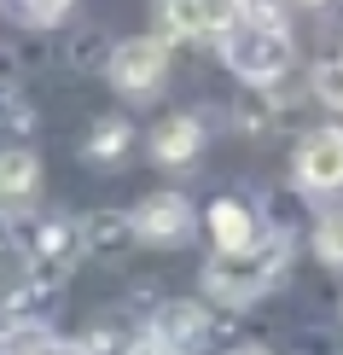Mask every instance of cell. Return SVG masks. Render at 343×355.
Returning a JSON list of instances; mask_svg holds the SVG:
<instances>
[{"instance_id":"obj_21","label":"cell","mask_w":343,"mask_h":355,"mask_svg":"<svg viewBox=\"0 0 343 355\" xmlns=\"http://www.w3.org/2000/svg\"><path fill=\"white\" fill-rule=\"evenodd\" d=\"M303 6H320V0H303Z\"/></svg>"},{"instance_id":"obj_20","label":"cell","mask_w":343,"mask_h":355,"mask_svg":"<svg viewBox=\"0 0 343 355\" xmlns=\"http://www.w3.org/2000/svg\"><path fill=\"white\" fill-rule=\"evenodd\" d=\"M227 355H274V349H267V344H233Z\"/></svg>"},{"instance_id":"obj_3","label":"cell","mask_w":343,"mask_h":355,"mask_svg":"<svg viewBox=\"0 0 343 355\" xmlns=\"http://www.w3.org/2000/svg\"><path fill=\"white\" fill-rule=\"evenodd\" d=\"M105 76L123 99H157L163 82H169V41H157V35L116 41L111 58H105Z\"/></svg>"},{"instance_id":"obj_15","label":"cell","mask_w":343,"mask_h":355,"mask_svg":"<svg viewBox=\"0 0 343 355\" xmlns=\"http://www.w3.org/2000/svg\"><path fill=\"white\" fill-rule=\"evenodd\" d=\"M134 146V128L123 123V116H105V123H94V135H87V146L82 152L94 157V164H116V157H123Z\"/></svg>"},{"instance_id":"obj_12","label":"cell","mask_w":343,"mask_h":355,"mask_svg":"<svg viewBox=\"0 0 343 355\" xmlns=\"http://www.w3.org/2000/svg\"><path fill=\"white\" fill-rule=\"evenodd\" d=\"M53 303H58V279H47V274H24L18 286L6 291L0 315H6V320H18V327H41V320L53 315Z\"/></svg>"},{"instance_id":"obj_17","label":"cell","mask_w":343,"mask_h":355,"mask_svg":"<svg viewBox=\"0 0 343 355\" xmlns=\"http://www.w3.org/2000/svg\"><path fill=\"white\" fill-rule=\"evenodd\" d=\"M256 94H262V87H250V94H245V99L233 105V123L245 128V135H262V128H267V116H274L267 105H256Z\"/></svg>"},{"instance_id":"obj_14","label":"cell","mask_w":343,"mask_h":355,"mask_svg":"<svg viewBox=\"0 0 343 355\" xmlns=\"http://www.w3.org/2000/svg\"><path fill=\"white\" fill-rule=\"evenodd\" d=\"M70 6H76V0H0V12H6L12 24H24V29H58L70 18Z\"/></svg>"},{"instance_id":"obj_9","label":"cell","mask_w":343,"mask_h":355,"mask_svg":"<svg viewBox=\"0 0 343 355\" xmlns=\"http://www.w3.org/2000/svg\"><path fill=\"white\" fill-rule=\"evenodd\" d=\"M204 227H210L216 239V257H238V250H250L262 239V221L250 210L245 198H216L210 210H204Z\"/></svg>"},{"instance_id":"obj_13","label":"cell","mask_w":343,"mask_h":355,"mask_svg":"<svg viewBox=\"0 0 343 355\" xmlns=\"http://www.w3.org/2000/svg\"><path fill=\"white\" fill-rule=\"evenodd\" d=\"M82 227H87V250H105V257H116V250H128V245H140L134 216H123V210H99V216H87Z\"/></svg>"},{"instance_id":"obj_8","label":"cell","mask_w":343,"mask_h":355,"mask_svg":"<svg viewBox=\"0 0 343 355\" xmlns=\"http://www.w3.org/2000/svg\"><path fill=\"white\" fill-rule=\"evenodd\" d=\"M297 187L303 192H343V128H315L297 146Z\"/></svg>"},{"instance_id":"obj_18","label":"cell","mask_w":343,"mask_h":355,"mask_svg":"<svg viewBox=\"0 0 343 355\" xmlns=\"http://www.w3.org/2000/svg\"><path fill=\"white\" fill-rule=\"evenodd\" d=\"M315 94L332 99V105H343V64H320L315 70Z\"/></svg>"},{"instance_id":"obj_7","label":"cell","mask_w":343,"mask_h":355,"mask_svg":"<svg viewBox=\"0 0 343 355\" xmlns=\"http://www.w3.org/2000/svg\"><path fill=\"white\" fill-rule=\"evenodd\" d=\"M152 338H157L169 355H198L204 344H210V309L192 303V297H169V303H157Z\"/></svg>"},{"instance_id":"obj_10","label":"cell","mask_w":343,"mask_h":355,"mask_svg":"<svg viewBox=\"0 0 343 355\" xmlns=\"http://www.w3.org/2000/svg\"><path fill=\"white\" fill-rule=\"evenodd\" d=\"M204 152V123L192 111H181V116H163V123L152 128V157L163 169H181V164H192V157Z\"/></svg>"},{"instance_id":"obj_11","label":"cell","mask_w":343,"mask_h":355,"mask_svg":"<svg viewBox=\"0 0 343 355\" xmlns=\"http://www.w3.org/2000/svg\"><path fill=\"white\" fill-rule=\"evenodd\" d=\"M35 187H41L35 152H24V146H0V216L24 210V204L35 198Z\"/></svg>"},{"instance_id":"obj_16","label":"cell","mask_w":343,"mask_h":355,"mask_svg":"<svg viewBox=\"0 0 343 355\" xmlns=\"http://www.w3.org/2000/svg\"><path fill=\"white\" fill-rule=\"evenodd\" d=\"M315 257L326 262V268H343V210L315 221Z\"/></svg>"},{"instance_id":"obj_5","label":"cell","mask_w":343,"mask_h":355,"mask_svg":"<svg viewBox=\"0 0 343 355\" xmlns=\"http://www.w3.org/2000/svg\"><path fill=\"white\" fill-rule=\"evenodd\" d=\"M163 18L181 41H227L245 18V0H163Z\"/></svg>"},{"instance_id":"obj_1","label":"cell","mask_w":343,"mask_h":355,"mask_svg":"<svg viewBox=\"0 0 343 355\" xmlns=\"http://www.w3.org/2000/svg\"><path fill=\"white\" fill-rule=\"evenodd\" d=\"M221 58L245 87H274L291 70V29L285 12L274 0H245V18L227 41H221Z\"/></svg>"},{"instance_id":"obj_6","label":"cell","mask_w":343,"mask_h":355,"mask_svg":"<svg viewBox=\"0 0 343 355\" xmlns=\"http://www.w3.org/2000/svg\"><path fill=\"white\" fill-rule=\"evenodd\" d=\"M134 233H140V245H186L192 239V198L181 192H146L140 204H134Z\"/></svg>"},{"instance_id":"obj_19","label":"cell","mask_w":343,"mask_h":355,"mask_svg":"<svg viewBox=\"0 0 343 355\" xmlns=\"http://www.w3.org/2000/svg\"><path fill=\"white\" fill-rule=\"evenodd\" d=\"M0 123H12V128H29V105L12 87H0Z\"/></svg>"},{"instance_id":"obj_2","label":"cell","mask_w":343,"mask_h":355,"mask_svg":"<svg viewBox=\"0 0 343 355\" xmlns=\"http://www.w3.org/2000/svg\"><path fill=\"white\" fill-rule=\"evenodd\" d=\"M291 268V239L285 233H262L250 250H238V257H216L210 268H204V291H210L216 303L227 309H245L256 303L262 291H274L279 279Z\"/></svg>"},{"instance_id":"obj_4","label":"cell","mask_w":343,"mask_h":355,"mask_svg":"<svg viewBox=\"0 0 343 355\" xmlns=\"http://www.w3.org/2000/svg\"><path fill=\"white\" fill-rule=\"evenodd\" d=\"M82 257H87V227L76 216H41L35 227H24V262H29V274L64 279Z\"/></svg>"}]
</instances>
